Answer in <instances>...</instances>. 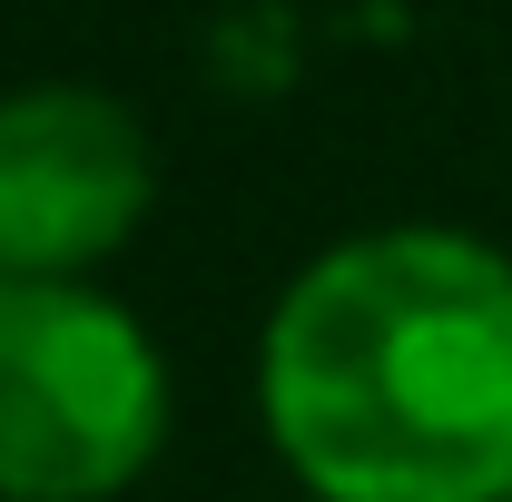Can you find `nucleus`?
Listing matches in <instances>:
<instances>
[{
  "label": "nucleus",
  "mask_w": 512,
  "mask_h": 502,
  "mask_svg": "<svg viewBox=\"0 0 512 502\" xmlns=\"http://www.w3.org/2000/svg\"><path fill=\"white\" fill-rule=\"evenodd\" d=\"M256 414L316 502H512V256L473 227H365L286 276Z\"/></svg>",
  "instance_id": "nucleus-1"
},
{
  "label": "nucleus",
  "mask_w": 512,
  "mask_h": 502,
  "mask_svg": "<svg viewBox=\"0 0 512 502\" xmlns=\"http://www.w3.org/2000/svg\"><path fill=\"white\" fill-rule=\"evenodd\" d=\"M168 355L99 276H0V502H119L168 453Z\"/></svg>",
  "instance_id": "nucleus-2"
},
{
  "label": "nucleus",
  "mask_w": 512,
  "mask_h": 502,
  "mask_svg": "<svg viewBox=\"0 0 512 502\" xmlns=\"http://www.w3.org/2000/svg\"><path fill=\"white\" fill-rule=\"evenodd\" d=\"M158 207V148L89 79L0 89V276H99Z\"/></svg>",
  "instance_id": "nucleus-3"
}]
</instances>
